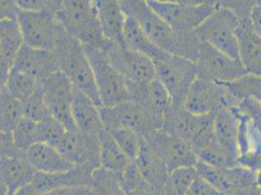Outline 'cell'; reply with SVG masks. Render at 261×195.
Wrapping results in <instances>:
<instances>
[{
  "label": "cell",
  "instance_id": "obj_5",
  "mask_svg": "<svg viewBox=\"0 0 261 195\" xmlns=\"http://www.w3.org/2000/svg\"><path fill=\"white\" fill-rule=\"evenodd\" d=\"M83 46L94 71L102 107L132 101L126 80L111 64L106 51L95 46Z\"/></svg>",
  "mask_w": 261,
  "mask_h": 195
},
{
  "label": "cell",
  "instance_id": "obj_53",
  "mask_svg": "<svg viewBox=\"0 0 261 195\" xmlns=\"http://www.w3.org/2000/svg\"><path fill=\"white\" fill-rule=\"evenodd\" d=\"M257 4L261 5V0H257Z\"/></svg>",
  "mask_w": 261,
  "mask_h": 195
},
{
  "label": "cell",
  "instance_id": "obj_36",
  "mask_svg": "<svg viewBox=\"0 0 261 195\" xmlns=\"http://www.w3.org/2000/svg\"><path fill=\"white\" fill-rule=\"evenodd\" d=\"M198 177L196 167L175 169L168 176L165 184V195H186Z\"/></svg>",
  "mask_w": 261,
  "mask_h": 195
},
{
  "label": "cell",
  "instance_id": "obj_39",
  "mask_svg": "<svg viewBox=\"0 0 261 195\" xmlns=\"http://www.w3.org/2000/svg\"><path fill=\"white\" fill-rule=\"evenodd\" d=\"M66 131L65 125L50 114L38 122L39 142L58 147L65 137Z\"/></svg>",
  "mask_w": 261,
  "mask_h": 195
},
{
  "label": "cell",
  "instance_id": "obj_4",
  "mask_svg": "<svg viewBox=\"0 0 261 195\" xmlns=\"http://www.w3.org/2000/svg\"><path fill=\"white\" fill-rule=\"evenodd\" d=\"M153 63L156 76L171 95V107L174 109L185 108L186 95L198 76L197 64L184 57L167 52L155 59Z\"/></svg>",
  "mask_w": 261,
  "mask_h": 195
},
{
  "label": "cell",
  "instance_id": "obj_23",
  "mask_svg": "<svg viewBox=\"0 0 261 195\" xmlns=\"http://www.w3.org/2000/svg\"><path fill=\"white\" fill-rule=\"evenodd\" d=\"M27 159L36 172L57 174L67 172L75 166L69 162L57 147L37 142L27 152Z\"/></svg>",
  "mask_w": 261,
  "mask_h": 195
},
{
  "label": "cell",
  "instance_id": "obj_41",
  "mask_svg": "<svg viewBox=\"0 0 261 195\" xmlns=\"http://www.w3.org/2000/svg\"><path fill=\"white\" fill-rule=\"evenodd\" d=\"M120 179H121V184L123 185L127 194L135 190H139L151 185L145 180L141 169L139 168L138 164L135 160L130 161L128 167L120 176Z\"/></svg>",
  "mask_w": 261,
  "mask_h": 195
},
{
  "label": "cell",
  "instance_id": "obj_16",
  "mask_svg": "<svg viewBox=\"0 0 261 195\" xmlns=\"http://www.w3.org/2000/svg\"><path fill=\"white\" fill-rule=\"evenodd\" d=\"M57 148L74 166H88L93 169L100 166L98 136L78 130L66 131Z\"/></svg>",
  "mask_w": 261,
  "mask_h": 195
},
{
  "label": "cell",
  "instance_id": "obj_42",
  "mask_svg": "<svg viewBox=\"0 0 261 195\" xmlns=\"http://www.w3.org/2000/svg\"><path fill=\"white\" fill-rule=\"evenodd\" d=\"M257 0H216V8H224L233 12L240 22L250 21V16Z\"/></svg>",
  "mask_w": 261,
  "mask_h": 195
},
{
  "label": "cell",
  "instance_id": "obj_49",
  "mask_svg": "<svg viewBox=\"0 0 261 195\" xmlns=\"http://www.w3.org/2000/svg\"><path fill=\"white\" fill-rule=\"evenodd\" d=\"M176 2L189 6H207L216 8V0H176Z\"/></svg>",
  "mask_w": 261,
  "mask_h": 195
},
{
  "label": "cell",
  "instance_id": "obj_20",
  "mask_svg": "<svg viewBox=\"0 0 261 195\" xmlns=\"http://www.w3.org/2000/svg\"><path fill=\"white\" fill-rule=\"evenodd\" d=\"M13 68L29 74L39 82L60 70L59 60L55 51L33 48L23 44Z\"/></svg>",
  "mask_w": 261,
  "mask_h": 195
},
{
  "label": "cell",
  "instance_id": "obj_11",
  "mask_svg": "<svg viewBox=\"0 0 261 195\" xmlns=\"http://www.w3.org/2000/svg\"><path fill=\"white\" fill-rule=\"evenodd\" d=\"M234 106L225 84L200 76L191 84L185 102V109L194 114H212Z\"/></svg>",
  "mask_w": 261,
  "mask_h": 195
},
{
  "label": "cell",
  "instance_id": "obj_27",
  "mask_svg": "<svg viewBox=\"0 0 261 195\" xmlns=\"http://www.w3.org/2000/svg\"><path fill=\"white\" fill-rule=\"evenodd\" d=\"M238 130L239 123L234 110H218L214 120V133L218 143L231 155L238 159Z\"/></svg>",
  "mask_w": 261,
  "mask_h": 195
},
{
  "label": "cell",
  "instance_id": "obj_9",
  "mask_svg": "<svg viewBox=\"0 0 261 195\" xmlns=\"http://www.w3.org/2000/svg\"><path fill=\"white\" fill-rule=\"evenodd\" d=\"M111 64L128 85H147L156 77L155 65L147 56L109 40L105 49Z\"/></svg>",
  "mask_w": 261,
  "mask_h": 195
},
{
  "label": "cell",
  "instance_id": "obj_13",
  "mask_svg": "<svg viewBox=\"0 0 261 195\" xmlns=\"http://www.w3.org/2000/svg\"><path fill=\"white\" fill-rule=\"evenodd\" d=\"M42 88L50 114L62 122L67 131L77 130L72 117L75 88L67 76L58 70L44 80Z\"/></svg>",
  "mask_w": 261,
  "mask_h": 195
},
{
  "label": "cell",
  "instance_id": "obj_14",
  "mask_svg": "<svg viewBox=\"0 0 261 195\" xmlns=\"http://www.w3.org/2000/svg\"><path fill=\"white\" fill-rule=\"evenodd\" d=\"M198 76L218 83H230L248 75L241 60L230 57L213 46L202 42L196 62Z\"/></svg>",
  "mask_w": 261,
  "mask_h": 195
},
{
  "label": "cell",
  "instance_id": "obj_12",
  "mask_svg": "<svg viewBox=\"0 0 261 195\" xmlns=\"http://www.w3.org/2000/svg\"><path fill=\"white\" fill-rule=\"evenodd\" d=\"M143 137L149 148L166 164L169 174L178 168L195 167L198 163V156L193 147L167 131H152Z\"/></svg>",
  "mask_w": 261,
  "mask_h": 195
},
{
  "label": "cell",
  "instance_id": "obj_7",
  "mask_svg": "<svg viewBox=\"0 0 261 195\" xmlns=\"http://www.w3.org/2000/svg\"><path fill=\"white\" fill-rule=\"evenodd\" d=\"M216 113L194 114L185 108L171 107L166 114L162 129L189 142L197 152L215 139Z\"/></svg>",
  "mask_w": 261,
  "mask_h": 195
},
{
  "label": "cell",
  "instance_id": "obj_46",
  "mask_svg": "<svg viewBox=\"0 0 261 195\" xmlns=\"http://www.w3.org/2000/svg\"><path fill=\"white\" fill-rule=\"evenodd\" d=\"M1 20H18L22 9L17 0H0Z\"/></svg>",
  "mask_w": 261,
  "mask_h": 195
},
{
  "label": "cell",
  "instance_id": "obj_2",
  "mask_svg": "<svg viewBox=\"0 0 261 195\" xmlns=\"http://www.w3.org/2000/svg\"><path fill=\"white\" fill-rule=\"evenodd\" d=\"M57 17L67 33L83 45L105 49L109 39L102 32L94 0H64Z\"/></svg>",
  "mask_w": 261,
  "mask_h": 195
},
{
  "label": "cell",
  "instance_id": "obj_52",
  "mask_svg": "<svg viewBox=\"0 0 261 195\" xmlns=\"http://www.w3.org/2000/svg\"><path fill=\"white\" fill-rule=\"evenodd\" d=\"M143 1L151 3V2H174V1H176V0H143Z\"/></svg>",
  "mask_w": 261,
  "mask_h": 195
},
{
  "label": "cell",
  "instance_id": "obj_22",
  "mask_svg": "<svg viewBox=\"0 0 261 195\" xmlns=\"http://www.w3.org/2000/svg\"><path fill=\"white\" fill-rule=\"evenodd\" d=\"M95 169L88 166H75L73 169L63 173L46 174L36 172L32 185L39 192H46L60 187H76L90 184L91 175Z\"/></svg>",
  "mask_w": 261,
  "mask_h": 195
},
{
  "label": "cell",
  "instance_id": "obj_6",
  "mask_svg": "<svg viewBox=\"0 0 261 195\" xmlns=\"http://www.w3.org/2000/svg\"><path fill=\"white\" fill-rule=\"evenodd\" d=\"M23 42L42 50H55L67 32L54 12L22 10L18 17Z\"/></svg>",
  "mask_w": 261,
  "mask_h": 195
},
{
  "label": "cell",
  "instance_id": "obj_8",
  "mask_svg": "<svg viewBox=\"0 0 261 195\" xmlns=\"http://www.w3.org/2000/svg\"><path fill=\"white\" fill-rule=\"evenodd\" d=\"M239 18L233 12L216 8L195 32L199 39L230 57L239 59V40L237 31Z\"/></svg>",
  "mask_w": 261,
  "mask_h": 195
},
{
  "label": "cell",
  "instance_id": "obj_40",
  "mask_svg": "<svg viewBox=\"0 0 261 195\" xmlns=\"http://www.w3.org/2000/svg\"><path fill=\"white\" fill-rule=\"evenodd\" d=\"M23 115L27 118L39 122L50 115L49 109L44 98L42 83L33 92V94L22 102Z\"/></svg>",
  "mask_w": 261,
  "mask_h": 195
},
{
  "label": "cell",
  "instance_id": "obj_33",
  "mask_svg": "<svg viewBox=\"0 0 261 195\" xmlns=\"http://www.w3.org/2000/svg\"><path fill=\"white\" fill-rule=\"evenodd\" d=\"M41 84L35 77L21 70L12 68L6 81L1 84V88H5L12 96L25 101Z\"/></svg>",
  "mask_w": 261,
  "mask_h": 195
},
{
  "label": "cell",
  "instance_id": "obj_1",
  "mask_svg": "<svg viewBox=\"0 0 261 195\" xmlns=\"http://www.w3.org/2000/svg\"><path fill=\"white\" fill-rule=\"evenodd\" d=\"M126 16L138 22L153 43L170 54L197 62L202 41L196 32L178 34L143 0H120Z\"/></svg>",
  "mask_w": 261,
  "mask_h": 195
},
{
  "label": "cell",
  "instance_id": "obj_38",
  "mask_svg": "<svg viewBox=\"0 0 261 195\" xmlns=\"http://www.w3.org/2000/svg\"><path fill=\"white\" fill-rule=\"evenodd\" d=\"M109 131L125 154L130 160H136L142 149L143 136L126 128H114Z\"/></svg>",
  "mask_w": 261,
  "mask_h": 195
},
{
  "label": "cell",
  "instance_id": "obj_50",
  "mask_svg": "<svg viewBox=\"0 0 261 195\" xmlns=\"http://www.w3.org/2000/svg\"><path fill=\"white\" fill-rule=\"evenodd\" d=\"M73 195H97L90 184H82L73 187Z\"/></svg>",
  "mask_w": 261,
  "mask_h": 195
},
{
  "label": "cell",
  "instance_id": "obj_19",
  "mask_svg": "<svg viewBox=\"0 0 261 195\" xmlns=\"http://www.w3.org/2000/svg\"><path fill=\"white\" fill-rule=\"evenodd\" d=\"M1 195H15L33 183L36 171L27 159V154L0 156Z\"/></svg>",
  "mask_w": 261,
  "mask_h": 195
},
{
  "label": "cell",
  "instance_id": "obj_34",
  "mask_svg": "<svg viewBox=\"0 0 261 195\" xmlns=\"http://www.w3.org/2000/svg\"><path fill=\"white\" fill-rule=\"evenodd\" d=\"M198 160L218 169H229L239 165L238 159L226 152L217 141H213L201 150L197 151Z\"/></svg>",
  "mask_w": 261,
  "mask_h": 195
},
{
  "label": "cell",
  "instance_id": "obj_3",
  "mask_svg": "<svg viewBox=\"0 0 261 195\" xmlns=\"http://www.w3.org/2000/svg\"><path fill=\"white\" fill-rule=\"evenodd\" d=\"M53 51L58 57L60 70L67 76L74 88L85 93L99 108L102 107L94 71L83 44L66 33Z\"/></svg>",
  "mask_w": 261,
  "mask_h": 195
},
{
  "label": "cell",
  "instance_id": "obj_26",
  "mask_svg": "<svg viewBox=\"0 0 261 195\" xmlns=\"http://www.w3.org/2000/svg\"><path fill=\"white\" fill-rule=\"evenodd\" d=\"M98 20L107 39L125 46L123 29L126 15L122 9L120 0H94Z\"/></svg>",
  "mask_w": 261,
  "mask_h": 195
},
{
  "label": "cell",
  "instance_id": "obj_10",
  "mask_svg": "<svg viewBox=\"0 0 261 195\" xmlns=\"http://www.w3.org/2000/svg\"><path fill=\"white\" fill-rule=\"evenodd\" d=\"M99 112L105 127L126 128L136 131L142 136L162 129V124L137 102L126 101L110 107H100Z\"/></svg>",
  "mask_w": 261,
  "mask_h": 195
},
{
  "label": "cell",
  "instance_id": "obj_31",
  "mask_svg": "<svg viewBox=\"0 0 261 195\" xmlns=\"http://www.w3.org/2000/svg\"><path fill=\"white\" fill-rule=\"evenodd\" d=\"M0 129L5 134H12L24 117L22 102L12 96L5 88H1L0 92Z\"/></svg>",
  "mask_w": 261,
  "mask_h": 195
},
{
  "label": "cell",
  "instance_id": "obj_24",
  "mask_svg": "<svg viewBox=\"0 0 261 195\" xmlns=\"http://www.w3.org/2000/svg\"><path fill=\"white\" fill-rule=\"evenodd\" d=\"M72 117L76 129L88 135L98 136L103 130L99 107L85 93L75 89L72 104Z\"/></svg>",
  "mask_w": 261,
  "mask_h": 195
},
{
  "label": "cell",
  "instance_id": "obj_21",
  "mask_svg": "<svg viewBox=\"0 0 261 195\" xmlns=\"http://www.w3.org/2000/svg\"><path fill=\"white\" fill-rule=\"evenodd\" d=\"M23 38L18 20H1L0 22V81L3 84L23 46Z\"/></svg>",
  "mask_w": 261,
  "mask_h": 195
},
{
  "label": "cell",
  "instance_id": "obj_25",
  "mask_svg": "<svg viewBox=\"0 0 261 195\" xmlns=\"http://www.w3.org/2000/svg\"><path fill=\"white\" fill-rule=\"evenodd\" d=\"M237 34L242 64L249 75L261 76V35L254 31L251 21L240 22Z\"/></svg>",
  "mask_w": 261,
  "mask_h": 195
},
{
  "label": "cell",
  "instance_id": "obj_47",
  "mask_svg": "<svg viewBox=\"0 0 261 195\" xmlns=\"http://www.w3.org/2000/svg\"><path fill=\"white\" fill-rule=\"evenodd\" d=\"M250 21L254 31L261 35V5L259 4H257L252 10Z\"/></svg>",
  "mask_w": 261,
  "mask_h": 195
},
{
  "label": "cell",
  "instance_id": "obj_15",
  "mask_svg": "<svg viewBox=\"0 0 261 195\" xmlns=\"http://www.w3.org/2000/svg\"><path fill=\"white\" fill-rule=\"evenodd\" d=\"M149 5L178 34L194 33L215 11V7L189 6L174 2H151Z\"/></svg>",
  "mask_w": 261,
  "mask_h": 195
},
{
  "label": "cell",
  "instance_id": "obj_43",
  "mask_svg": "<svg viewBox=\"0 0 261 195\" xmlns=\"http://www.w3.org/2000/svg\"><path fill=\"white\" fill-rule=\"evenodd\" d=\"M21 9L25 11H47L58 13L63 6L64 0H17Z\"/></svg>",
  "mask_w": 261,
  "mask_h": 195
},
{
  "label": "cell",
  "instance_id": "obj_30",
  "mask_svg": "<svg viewBox=\"0 0 261 195\" xmlns=\"http://www.w3.org/2000/svg\"><path fill=\"white\" fill-rule=\"evenodd\" d=\"M123 39L126 47L147 56L152 61L165 53V51L153 43L141 26L129 16H126L124 23Z\"/></svg>",
  "mask_w": 261,
  "mask_h": 195
},
{
  "label": "cell",
  "instance_id": "obj_51",
  "mask_svg": "<svg viewBox=\"0 0 261 195\" xmlns=\"http://www.w3.org/2000/svg\"><path fill=\"white\" fill-rule=\"evenodd\" d=\"M36 195H73V188L72 187H60L51 189L49 191L37 193Z\"/></svg>",
  "mask_w": 261,
  "mask_h": 195
},
{
  "label": "cell",
  "instance_id": "obj_29",
  "mask_svg": "<svg viewBox=\"0 0 261 195\" xmlns=\"http://www.w3.org/2000/svg\"><path fill=\"white\" fill-rule=\"evenodd\" d=\"M100 167L121 176L130 164V158L120 149L107 128L98 134Z\"/></svg>",
  "mask_w": 261,
  "mask_h": 195
},
{
  "label": "cell",
  "instance_id": "obj_44",
  "mask_svg": "<svg viewBox=\"0 0 261 195\" xmlns=\"http://www.w3.org/2000/svg\"><path fill=\"white\" fill-rule=\"evenodd\" d=\"M236 108L244 111L246 114L250 116L252 123L254 124L255 128L259 132L261 135V107L253 100L251 99H244L239 102Z\"/></svg>",
  "mask_w": 261,
  "mask_h": 195
},
{
  "label": "cell",
  "instance_id": "obj_54",
  "mask_svg": "<svg viewBox=\"0 0 261 195\" xmlns=\"http://www.w3.org/2000/svg\"><path fill=\"white\" fill-rule=\"evenodd\" d=\"M224 195H236V194H231V193H228V194H224Z\"/></svg>",
  "mask_w": 261,
  "mask_h": 195
},
{
  "label": "cell",
  "instance_id": "obj_32",
  "mask_svg": "<svg viewBox=\"0 0 261 195\" xmlns=\"http://www.w3.org/2000/svg\"><path fill=\"white\" fill-rule=\"evenodd\" d=\"M223 84L227 87L235 106L244 99H251L261 107V76L248 74L234 82Z\"/></svg>",
  "mask_w": 261,
  "mask_h": 195
},
{
  "label": "cell",
  "instance_id": "obj_37",
  "mask_svg": "<svg viewBox=\"0 0 261 195\" xmlns=\"http://www.w3.org/2000/svg\"><path fill=\"white\" fill-rule=\"evenodd\" d=\"M11 135L15 145L27 153L33 144L39 142L38 122L23 117Z\"/></svg>",
  "mask_w": 261,
  "mask_h": 195
},
{
  "label": "cell",
  "instance_id": "obj_17",
  "mask_svg": "<svg viewBox=\"0 0 261 195\" xmlns=\"http://www.w3.org/2000/svg\"><path fill=\"white\" fill-rule=\"evenodd\" d=\"M237 115L238 130V163L240 166L256 173L261 170V135L248 114L233 107Z\"/></svg>",
  "mask_w": 261,
  "mask_h": 195
},
{
  "label": "cell",
  "instance_id": "obj_18",
  "mask_svg": "<svg viewBox=\"0 0 261 195\" xmlns=\"http://www.w3.org/2000/svg\"><path fill=\"white\" fill-rule=\"evenodd\" d=\"M128 88L132 101L142 105L163 126L166 114L172 106V98L158 77L147 85H129Z\"/></svg>",
  "mask_w": 261,
  "mask_h": 195
},
{
  "label": "cell",
  "instance_id": "obj_45",
  "mask_svg": "<svg viewBox=\"0 0 261 195\" xmlns=\"http://www.w3.org/2000/svg\"><path fill=\"white\" fill-rule=\"evenodd\" d=\"M186 195H224L200 176L191 184Z\"/></svg>",
  "mask_w": 261,
  "mask_h": 195
},
{
  "label": "cell",
  "instance_id": "obj_35",
  "mask_svg": "<svg viewBox=\"0 0 261 195\" xmlns=\"http://www.w3.org/2000/svg\"><path fill=\"white\" fill-rule=\"evenodd\" d=\"M89 184L97 195H127L119 175L100 166L92 172Z\"/></svg>",
  "mask_w": 261,
  "mask_h": 195
},
{
  "label": "cell",
  "instance_id": "obj_28",
  "mask_svg": "<svg viewBox=\"0 0 261 195\" xmlns=\"http://www.w3.org/2000/svg\"><path fill=\"white\" fill-rule=\"evenodd\" d=\"M135 161L149 184L154 187L165 189L169 170L163 160L146 143L144 137L141 152Z\"/></svg>",
  "mask_w": 261,
  "mask_h": 195
},
{
  "label": "cell",
  "instance_id": "obj_48",
  "mask_svg": "<svg viewBox=\"0 0 261 195\" xmlns=\"http://www.w3.org/2000/svg\"><path fill=\"white\" fill-rule=\"evenodd\" d=\"M127 195H165V189L157 188L150 185L139 190H135Z\"/></svg>",
  "mask_w": 261,
  "mask_h": 195
}]
</instances>
